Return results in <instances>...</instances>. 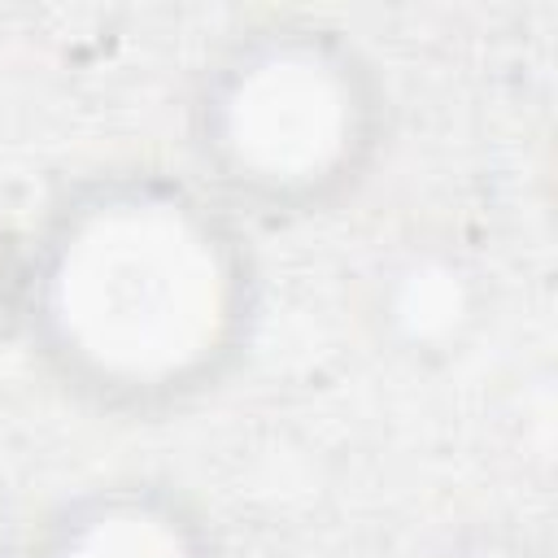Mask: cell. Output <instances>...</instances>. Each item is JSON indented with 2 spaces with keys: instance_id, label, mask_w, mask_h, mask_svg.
<instances>
[{
  "instance_id": "obj_1",
  "label": "cell",
  "mask_w": 558,
  "mask_h": 558,
  "mask_svg": "<svg viewBox=\"0 0 558 558\" xmlns=\"http://www.w3.org/2000/svg\"><path fill=\"white\" fill-rule=\"evenodd\" d=\"M262 266L201 179L109 166L74 179L26 235L17 336L78 405L166 418L244 362Z\"/></svg>"
},
{
  "instance_id": "obj_2",
  "label": "cell",
  "mask_w": 558,
  "mask_h": 558,
  "mask_svg": "<svg viewBox=\"0 0 558 558\" xmlns=\"http://www.w3.org/2000/svg\"><path fill=\"white\" fill-rule=\"evenodd\" d=\"M392 105L371 52L340 26L270 13L201 65L187 148L235 214L301 222L349 201L388 148Z\"/></svg>"
},
{
  "instance_id": "obj_3",
  "label": "cell",
  "mask_w": 558,
  "mask_h": 558,
  "mask_svg": "<svg viewBox=\"0 0 558 558\" xmlns=\"http://www.w3.org/2000/svg\"><path fill=\"white\" fill-rule=\"evenodd\" d=\"M31 558H222L201 506L161 480H105L61 497Z\"/></svg>"
},
{
  "instance_id": "obj_4",
  "label": "cell",
  "mask_w": 558,
  "mask_h": 558,
  "mask_svg": "<svg viewBox=\"0 0 558 558\" xmlns=\"http://www.w3.org/2000/svg\"><path fill=\"white\" fill-rule=\"evenodd\" d=\"M475 323L480 279L449 248H414L379 283V327L414 357H440L458 349Z\"/></svg>"
},
{
  "instance_id": "obj_5",
  "label": "cell",
  "mask_w": 558,
  "mask_h": 558,
  "mask_svg": "<svg viewBox=\"0 0 558 558\" xmlns=\"http://www.w3.org/2000/svg\"><path fill=\"white\" fill-rule=\"evenodd\" d=\"M22 270H26V235H17L13 222L0 214V344H4L9 336H17Z\"/></svg>"
},
{
  "instance_id": "obj_6",
  "label": "cell",
  "mask_w": 558,
  "mask_h": 558,
  "mask_svg": "<svg viewBox=\"0 0 558 558\" xmlns=\"http://www.w3.org/2000/svg\"><path fill=\"white\" fill-rule=\"evenodd\" d=\"M458 558H527V549L501 541V536H475L458 549Z\"/></svg>"
},
{
  "instance_id": "obj_7",
  "label": "cell",
  "mask_w": 558,
  "mask_h": 558,
  "mask_svg": "<svg viewBox=\"0 0 558 558\" xmlns=\"http://www.w3.org/2000/svg\"><path fill=\"white\" fill-rule=\"evenodd\" d=\"M0 558H31L26 545H13V541H0Z\"/></svg>"
},
{
  "instance_id": "obj_8",
  "label": "cell",
  "mask_w": 558,
  "mask_h": 558,
  "mask_svg": "<svg viewBox=\"0 0 558 558\" xmlns=\"http://www.w3.org/2000/svg\"><path fill=\"white\" fill-rule=\"evenodd\" d=\"M0 541H4V532H0Z\"/></svg>"
}]
</instances>
